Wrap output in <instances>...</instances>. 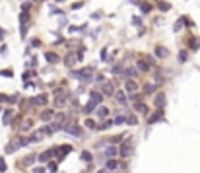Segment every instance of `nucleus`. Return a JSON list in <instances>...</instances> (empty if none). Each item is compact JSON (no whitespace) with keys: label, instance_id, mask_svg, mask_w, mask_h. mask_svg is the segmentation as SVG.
I'll use <instances>...</instances> for the list:
<instances>
[{"label":"nucleus","instance_id":"79ce46f5","mask_svg":"<svg viewBox=\"0 0 200 173\" xmlns=\"http://www.w3.org/2000/svg\"><path fill=\"white\" fill-rule=\"evenodd\" d=\"M140 10H144V14H146V12H150V4H142V6H140Z\"/></svg>","mask_w":200,"mask_h":173},{"label":"nucleus","instance_id":"6e6552de","mask_svg":"<svg viewBox=\"0 0 200 173\" xmlns=\"http://www.w3.org/2000/svg\"><path fill=\"white\" fill-rule=\"evenodd\" d=\"M103 95H115V86L111 84V82H105L103 84V92H101Z\"/></svg>","mask_w":200,"mask_h":173},{"label":"nucleus","instance_id":"58836bf2","mask_svg":"<svg viewBox=\"0 0 200 173\" xmlns=\"http://www.w3.org/2000/svg\"><path fill=\"white\" fill-rule=\"evenodd\" d=\"M0 171H2V173L6 171V161H4L2 158H0Z\"/></svg>","mask_w":200,"mask_h":173},{"label":"nucleus","instance_id":"f8f14e48","mask_svg":"<svg viewBox=\"0 0 200 173\" xmlns=\"http://www.w3.org/2000/svg\"><path fill=\"white\" fill-rule=\"evenodd\" d=\"M121 154H122V156H130V154H132V142H130V140L122 144V148H121Z\"/></svg>","mask_w":200,"mask_h":173},{"label":"nucleus","instance_id":"a211bd4d","mask_svg":"<svg viewBox=\"0 0 200 173\" xmlns=\"http://www.w3.org/2000/svg\"><path fill=\"white\" fill-rule=\"evenodd\" d=\"M134 111H136V113H142V115H146V113H148V107H146L142 101H138V103L134 105Z\"/></svg>","mask_w":200,"mask_h":173},{"label":"nucleus","instance_id":"c756f323","mask_svg":"<svg viewBox=\"0 0 200 173\" xmlns=\"http://www.w3.org/2000/svg\"><path fill=\"white\" fill-rule=\"evenodd\" d=\"M186 56H188V53L181 51V53H179V62H186Z\"/></svg>","mask_w":200,"mask_h":173},{"label":"nucleus","instance_id":"f3484780","mask_svg":"<svg viewBox=\"0 0 200 173\" xmlns=\"http://www.w3.org/2000/svg\"><path fill=\"white\" fill-rule=\"evenodd\" d=\"M53 156H55V150H47L43 154H39V159H41V161H47V159H51Z\"/></svg>","mask_w":200,"mask_h":173},{"label":"nucleus","instance_id":"4be33fe9","mask_svg":"<svg viewBox=\"0 0 200 173\" xmlns=\"http://www.w3.org/2000/svg\"><path fill=\"white\" fill-rule=\"evenodd\" d=\"M89 97H91L95 103H101V99H103V94H99V92H91V95H89Z\"/></svg>","mask_w":200,"mask_h":173},{"label":"nucleus","instance_id":"f03ea898","mask_svg":"<svg viewBox=\"0 0 200 173\" xmlns=\"http://www.w3.org/2000/svg\"><path fill=\"white\" fill-rule=\"evenodd\" d=\"M62 128H64L66 132H68V134H72V136H82L84 134V130H82V128H80L78 125H76V123H72V125H68V126H62Z\"/></svg>","mask_w":200,"mask_h":173},{"label":"nucleus","instance_id":"c9c22d12","mask_svg":"<svg viewBox=\"0 0 200 173\" xmlns=\"http://www.w3.org/2000/svg\"><path fill=\"white\" fill-rule=\"evenodd\" d=\"M27 19H29V16L25 14V12H23V14L19 16V22H22V24H27Z\"/></svg>","mask_w":200,"mask_h":173},{"label":"nucleus","instance_id":"aec40b11","mask_svg":"<svg viewBox=\"0 0 200 173\" xmlns=\"http://www.w3.org/2000/svg\"><path fill=\"white\" fill-rule=\"evenodd\" d=\"M155 55H158V56H161V58H165V56L169 55V51H167L165 47H158V49H155Z\"/></svg>","mask_w":200,"mask_h":173},{"label":"nucleus","instance_id":"5701e85b","mask_svg":"<svg viewBox=\"0 0 200 173\" xmlns=\"http://www.w3.org/2000/svg\"><path fill=\"white\" fill-rule=\"evenodd\" d=\"M124 76H128V78H136V76H138V72H136V68H126V70H124Z\"/></svg>","mask_w":200,"mask_h":173},{"label":"nucleus","instance_id":"412c9836","mask_svg":"<svg viewBox=\"0 0 200 173\" xmlns=\"http://www.w3.org/2000/svg\"><path fill=\"white\" fill-rule=\"evenodd\" d=\"M95 105H97V103L93 101V99H89V103H86V107H84V111H86V113H91L93 109H95Z\"/></svg>","mask_w":200,"mask_h":173},{"label":"nucleus","instance_id":"473e14b6","mask_svg":"<svg viewBox=\"0 0 200 173\" xmlns=\"http://www.w3.org/2000/svg\"><path fill=\"white\" fill-rule=\"evenodd\" d=\"M122 123H126V117H124V115H121V117L115 119V125H122Z\"/></svg>","mask_w":200,"mask_h":173},{"label":"nucleus","instance_id":"a878e982","mask_svg":"<svg viewBox=\"0 0 200 173\" xmlns=\"http://www.w3.org/2000/svg\"><path fill=\"white\" fill-rule=\"evenodd\" d=\"M76 61H78V58H76L74 55H68V56H66V61H64V62H66V64H68V66H72V64H74Z\"/></svg>","mask_w":200,"mask_h":173},{"label":"nucleus","instance_id":"a19ab883","mask_svg":"<svg viewBox=\"0 0 200 173\" xmlns=\"http://www.w3.org/2000/svg\"><path fill=\"white\" fill-rule=\"evenodd\" d=\"M23 161H25V164H31V161H35V156H27Z\"/></svg>","mask_w":200,"mask_h":173},{"label":"nucleus","instance_id":"4c0bfd02","mask_svg":"<svg viewBox=\"0 0 200 173\" xmlns=\"http://www.w3.org/2000/svg\"><path fill=\"white\" fill-rule=\"evenodd\" d=\"M154 86H152V84H148V86H146V94H154Z\"/></svg>","mask_w":200,"mask_h":173},{"label":"nucleus","instance_id":"72a5a7b5","mask_svg":"<svg viewBox=\"0 0 200 173\" xmlns=\"http://www.w3.org/2000/svg\"><path fill=\"white\" fill-rule=\"evenodd\" d=\"M183 22H185V19H179L177 24H175V27H173V29H175V31H181V29H183Z\"/></svg>","mask_w":200,"mask_h":173},{"label":"nucleus","instance_id":"20e7f679","mask_svg":"<svg viewBox=\"0 0 200 173\" xmlns=\"http://www.w3.org/2000/svg\"><path fill=\"white\" fill-rule=\"evenodd\" d=\"M76 78H80L82 82H91V68H84V70H80V72H76Z\"/></svg>","mask_w":200,"mask_h":173},{"label":"nucleus","instance_id":"7c9ffc66","mask_svg":"<svg viewBox=\"0 0 200 173\" xmlns=\"http://www.w3.org/2000/svg\"><path fill=\"white\" fill-rule=\"evenodd\" d=\"M91 158L93 156L89 154V152H82V159H84V161H91Z\"/></svg>","mask_w":200,"mask_h":173},{"label":"nucleus","instance_id":"bb28decb","mask_svg":"<svg viewBox=\"0 0 200 173\" xmlns=\"http://www.w3.org/2000/svg\"><path fill=\"white\" fill-rule=\"evenodd\" d=\"M12 117H14V111H6L4 117H2V121H4V123H10V119H12Z\"/></svg>","mask_w":200,"mask_h":173},{"label":"nucleus","instance_id":"f704fd0d","mask_svg":"<svg viewBox=\"0 0 200 173\" xmlns=\"http://www.w3.org/2000/svg\"><path fill=\"white\" fill-rule=\"evenodd\" d=\"M86 126H88V128H91V130H93V128H95V126H97V125H95V123H93L91 119H88V121H86Z\"/></svg>","mask_w":200,"mask_h":173},{"label":"nucleus","instance_id":"393cba45","mask_svg":"<svg viewBox=\"0 0 200 173\" xmlns=\"http://www.w3.org/2000/svg\"><path fill=\"white\" fill-rule=\"evenodd\" d=\"M191 49H192V51H196V49H200V39H198V37H194V39H192V41H191Z\"/></svg>","mask_w":200,"mask_h":173},{"label":"nucleus","instance_id":"423d86ee","mask_svg":"<svg viewBox=\"0 0 200 173\" xmlns=\"http://www.w3.org/2000/svg\"><path fill=\"white\" fill-rule=\"evenodd\" d=\"M165 101H167L165 94H163V92H159V94L155 95V107H158V109H163V107H165Z\"/></svg>","mask_w":200,"mask_h":173},{"label":"nucleus","instance_id":"4468645a","mask_svg":"<svg viewBox=\"0 0 200 173\" xmlns=\"http://www.w3.org/2000/svg\"><path fill=\"white\" fill-rule=\"evenodd\" d=\"M117 154H119L117 146H107V150H105V156L107 158H117Z\"/></svg>","mask_w":200,"mask_h":173},{"label":"nucleus","instance_id":"c85d7f7f","mask_svg":"<svg viewBox=\"0 0 200 173\" xmlns=\"http://www.w3.org/2000/svg\"><path fill=\"white\" fill-rule=\"evenodd\" d=\"M158 8H159V10H163V12H167V10L171 8V6H169L167 2H158Z\"/></svg>","mask_w":200,"mask_h":173},{"label":"nucleus","instance_id":"9d476101","mask_svg":"<svg viewBox=\"0 0 200 173\" xmlns=\"http://www.w3.org/2000/svg\"><path fill=\"white\" fill-rule=\"evenodd\" d=\"M37 132H39V136L43 138V136H51L53 132H55V128H53V126H49V125H45V126H41Z\"/></svg>","mask_w":200,"mask_h":173},{"label":"nucleus","instance_id":"cd10ccee","mask_svg":"<svg viewBox=\"0 0 200 173\" xmlns=\"http://www.w3.org/2000/svg\"><path fill=\"white\" fill-rule=\"evenodd\" d=\"M70 150H72V146H68V144H66V146H62V148H60V158H64V156L68 154Z\"/></svg>","mask_w":200,"mask_h":173},{"label":"nucleus","instance_id":"2f4dec72","mask_svg":"<svg viewBox=\"0 0 200 173\" xmlns=\"http://www.w3.org/2000/svg\"><path fill=\"white\" fill-rule=\"evenodd\" d=\"M126 123H128V125H136L138 121H136V117H134V115H128V117H126Z\"/></svg>","mask_w":200,"mask_h":173},{"label":"nucleus","instance_id":"37998d69","mask_svg":"<svg viewBox=\"0 0 200 173\" xmlns=\"http://www.w3.org/2000/svg\"><path fill=\"white\" fill-rule=\"evenodd\" d=\"M47 167L51 169V171H53V173H55V171H56V164H49V165H47Z\"/></svg>","mask_w":200,"mask_h":173},{"label":"nucleus","instance_id":"ea45409f","mask_svg":"<svg viewBox=\"0 0 200 173\" xmlns=\"http://www.w3.org/2000/svg\"><path fill=\"white\" fill-rule=\"evenodd\" d=\"M0 74H2V76H6V78H12V70H2Z\"/></svg>","mask_w":200,"mask_h":173},{"label":"nucleus","instance_id":"f257e3e1","mask_svg":"<svg viewBox=\"0 0 200 173\" xmlns=\"http://www.w3.org/2000/svg\"><path fill=\"white\" fill-rule=\"evenodd\" d=\"M49 103V97H47L45 94H39L35 95V97H31V105L33 107H43V105H47Z\"/></svg>","mask_w":200,"mask_h":173},{"label":"nucleus","instance_id":"49530a36","mask_svg":"<svg viewBox=\"0 0 200 173\" xmlns=\"http://www.w3.org/2000/svg\"><path fill=\"white\" fill-rule=\"evenodd\" d=\"M58 2H62V0H58Z\"/></svg>","mask_w":200,"mask_h":173},{"label":"nucleus","instance_id":"b1692460","mask_svg":"<svg viewBox=\"0 0 200 173\" xmlns=\"http://www.w3.org/2000/svg\"><path fill=\"white\" fill-rule=\"evenodd\" d=\"M161 119H163L161 111H158L155 115H152V117H150V123H158V121H161Z\"/></svg>","mask_w":200,"mask_h":173},{"label":"nucleus","instance_id":"0eeeda50","mask_svg":"<svg viewBox=\"0 0 200 173\" xmlns=\"http://www.w3.org/2000/svg\"><path fill=\"white\" fill-rule=\"evenodd\" d=\"M55 119V111L53 109H45V111L41 113V121L43 123H49V121H53Z\"/></svg>","mask_w":200,"mask_h":173},{"label":"nucleus","instance_id":"dca6fc26","mask_svg":"<svg viewBox=\"0 0 200 173\" xmlns=\"http://www.w3.org/2000/svg\"><path fill=\"white\" fill-rule=\"evenodd\" d=\"M107 169H111V171H115V169H119V161H117L115 158H109L107 159V165H105Z\"/></svg>","mask_w":200,"mask_h":173},{"label":"nucleus","instance_id":"6ab92c4d","mask_svg":"<svg viewBox=\"0 0 200 173\" xmlns=\"http://www.w3.org/2000/svg\"><path fill=\"white\" fill-rule=\"evenodd\" d=\"M55 105H56V107H58V109H62V107H64V105H66V95H64V97H62V94H60V95H58V97L55 99Z\"/></svg>","mask_w":200,"mask_h":173},{"label":"nucleus","instance_id":"2eb2a0df","mask_svg":"<svg viewBox=\"0 0 200 173\" xmlns=\"http://www.w3.org/2000/svg\"><path fill=\"white\" fill-rule=\"evenodd\" d=\"M115 99L119 103H124L126 101V92L124 89H119V92H115Z\"/></svg>","mask_w":200,"mask_h":173},{"label":"nucleus","instance_id":"a18cd8bd","mask_svg":"<svg viewBox=\"0 0 200 173\" xmlns=\"http://www.w3.org/2000/svg\"><path fill=\"white\" fill-rule=\"evenodd\" d=\"M33 2H37V0H33Z\"/></svg>","mask_w":200,"mask_h":173},{"label":"nucleus","instance_id":"9b49d317","mask_svg":"<svg viewBox=\"0 0 200 173\" xmlns=\"http://www.w3.org/2000/svg\"><path fill=\"white\" fill-rule=\"evenodd\" d=\"M45 58H47V62H51V64H56L60 56L56 55V53H49V51H47V53H45Z\"/></svg>","mask_w":200,"mask_h":173},{"label":"nucleus","instance_id":"ddd939ff","mask_svg":"<svg viewBox=\"0 0 200 173\" xmlns=\"http://www.w3.org/2000/svg\"><path fill=\"white\" fill-rule=\"evenodd\" d=\"M136 68H138V70H142V72H148V70H150V64H148V61L140 58V61L136 62Z\"/></svg>","mask_w":200,"mask_h":173},{"label":"nucleus","instance_id":"1a4fd4ad","mask_svg":"<svg viewBox=\"0 0 200 173\" xmlns=\"http://www.w3.org/2000/svg\"><path fill=\"white\" fill-rule=\"evenodd\" d=\"M95 115H97L99 119H105L109 115V107H107V105H99V107L95 109Z\"/></svg>","mask_w":200,"mask_h":173},{"label":"nucleus","instance_id":"e433bc0d","mask_svg":"<svg viewBox=\"0 0 200 173\" xmlns=\"http://www.w3.org/2000/svg\"><path fill=\"white\" fill-rule=\"evenodd\" d=\"M33 173H47V167H31Z\"/></svg>","mask_w":200,"mask_h":173},{"label":"nucleus","instance_id":"7ed1b4c3","mask_svg":"<svg viewBox=\"0 0 200 173\" xmlns=\"http://www.w3.org/2000/svg\"><path fill=\"white\" fill-rule=\"evenodd\" d=\"M124 92L126 94H136V92H138V84H136L134 78H128L124 82Z\"/></svg>","mask_w":200,"mask_h":173},{"label":"nucleus","instance_id":"c03bdc74","mask_svg":"<svg viewBox=\"0 0 200 173\" xmlns=\"http://www.w3.org/2000/svg\"><path fill=\"white\" fill-rule=\"evenodd\" d=\"M97 173H115V171H111V169H107V167H103V169H99Z\"/></svg>","mask_w":200,"mask_h":173},{"label":"nucleus","instance_id":"39448f33","mask_svg":"<svg viewBox=\"0 0 200 173\" xmlns=\"http://www.w3.org/2000/svg\"><path fill=\"white\" fill-rule=\"evenodd\" d=\"M22 132H27V130H31L33 128V119L31 117H25V119H22V123H19V126H18Z\"/></svg>","mask_w":200,"mask_h":173}]
</instances>
